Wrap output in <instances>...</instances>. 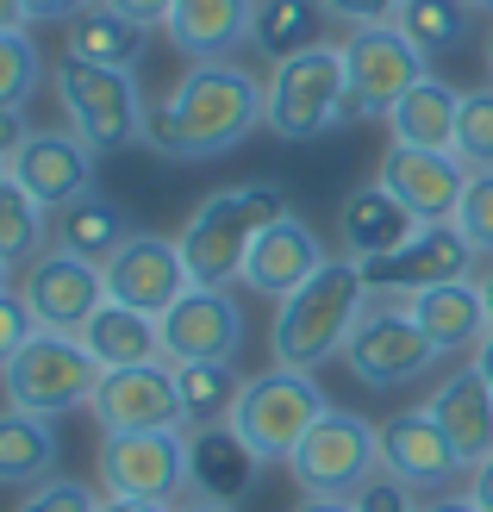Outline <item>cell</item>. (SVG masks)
Here are the masks:
<instances>
[{
  "instance_id": "6da1fadb",
  "label": "cell",
  "mask_w": 493,
  "mask_h": 512,
  "mask_svg": "<svg viewBox=\"0 0 493 512\" xmlns=\"http://www.w3.org/2000/svg\"><path fill=\"white\" fill-rule=\"evenodd\" d=\"M256 125H269V100L263 82L238 63H188L175 94L163 107H150L144 144L169 163H206L238 150Z\"/></svg>"
},
{
  "instance_id": "d6986e66",
  "label": "cell",
  "mask_w": 493,
  "mask_h": 512,
  "mask_svg": "<svg viewBox=\"0 0 493 512\" xmlns=\"http://www.w3.org/2000/svg\"><path fill=\"white\" fill-rule=\"evenodd\" d=\"M381 469L400 475L412 494L419 488H450L456 475H469L456 444L444 438V425H437L425 406H406V413H394L381 425Z\"/></svg>"
},
{
  "instance_id": "30bf717a",
  "label": "cell",
  "mask_w": 493,
  "mask_h": 512,
  "mask_svg": "<svg viewBox=\"0 0 493 512\" xmlns=\"http://www.w3.org/2000/svg\"><path fill=\"white\" fill-rule=\"evenodd\" d=\"M100 488L125 500H163L188 494V425L169 431H119L100 438Z\"/></svg>"
},
{
  "instance_id": "9a60e30c",
  "label": "cell",
  "mask_w": 493,
  "mask_h": 512,
  "mask_svg": "<svg viewBox=\"0 0 493 512\" xmlns=\"http://www.w3.org/2000/svg\"><path fill=\"white\" fill-rule=\"evenodd\" d=\"M88 413H94V425H100V438H119V431H169V425H188V419H181L175 363H144V369H113V375H100Z\"/></svg>"
},
{
  "instance_id": "b9f144b4",
  "label": "cell",
  "mask_w": 493,
  "mask_h": 512,
  "mask_svg": "<svg viewBox=\"0 0 493 512\" xmlns=\"http://www.w3.org/2000/svg\"><path fill=\"white\" fill-rule=\"evenodd\" d=\"M107 13H125L132 25H144V32H157V25H169V7L175 0H100Z\"/></svg>"
},
{
  "instance_id": "d4e9b609",
  "label": "cell",
  "mask_w": 493,
  "mask_h": 512,
  "mask_svg": "<svg viewBox=\"0 0 493 512\" xmlns=\"http://www.w3.org/2000/svg\"><path fill=\"white\" fill-rule=\"evenodd\" d=\"M406 313L412 325L431 338L437 356H462V350H475L481 344V331L493 325L487 319V300L475 288V275H462V281H437V288H419V294H406Z\"/></svg>"
},
{
  "instance_id": "7a4b0ae2",
  "label": "cell",
  "mask_w": 493,
  "mask_h": 512,
  "mask_svg": "<svg viewBox=\"0 0 493 512\" xmlns=\"http://www.w3.org/2000/svg\"><path fill=\"white\" fill-rule=\"evenodd\" d=\"M281 219H294V200L281 182H238V188L206 194L175 238L181 263H188V281L194 288H231V281H244L250 244Z\"/></svg>"
},
{
  "instance_id": "4dcf8cb0",
  "label": "cell",
  "mask_w": 493,
  "mask_h": 512,
  "mask_svg": "<svg viewBox=\"0 0 493 512\" xmlns=\"http://www.w3.org/2000/svg\"><path fill=\"white\" fill-rule=\"evenodd\" d=\"M319 13H325L319 0H256V13H250V50L269 69L288 63V57H300V50L319 44L313 38V19Z\"/></svg>"
},
{
  "instance_id": "ba28073f",
  "label": "cell",
  "mask_w": 493,
  "mask_h": 512,
  "mask_svg": "<svg viewBox=\"0 0 493 512\" xmlns=\"http://www.w3.org/2000/svg\"><path fill=\"white\" fill-rule=\"evenodd\" d=\"M437 363H444V356H437L431 338L412 325L406 300H387V294L369 300V313L356 319L350 344H344V369L362 381V388H375V394H394V388H406V381H425Z\"/></svg>"
},
{
  "instance_id": "8992f818",
  "label": "cell",
  "mask_w": 493,
  "mask_h": 512,
  "mask_svg": "<svg viewBox=\"0 0 493 512\" xmlns=\"http://www.w3.org/2000/svg\"><path fill=\"white\" fill-rule=\"evenodd\" d=\"M57 100L69 113V132L94 144L100 157L125 144H144V125H150V100L138 88L132 69H100V63H57Z\"/></svg>"
},
{
  "instance_id": "ee69618b",
  "label": "cell",
  "mask_w": 493,
  "mask_h": 512,
  "mask_svg": "<svg viewBox=\"0 0 493 512\" xmlns=\"http://www.w3.org/2000/svg\"><path fill=\"white\" fill-rule=\"evenodd\" d=\"M82 7H94V0H25V19H32V25H69L75 13H82Z\"/></svg>"
},
{
  "instance_id": "f1b7e54d",
  "label": "cell",
  "mask_w": 493,
  "mask_h": 512,
  "mask_svg": "<svg viewBox=\"0 0 493 512\" xmlns=\"http://www.w3.org/2000/svg\"><path fill=\"white\" fill-rule=\"evenodd\" d=\"M57 475V419L0 406V488H38Z\"/></svg>"
},
{
  "instance_id": "f6af8a7d",
  "label": "cell",
  "mask_w": 493,
  "mask_h": 512,
  "mask_svg": "<svg viewBox=\"0 0 493 512\" xmlns=\"http://www.w3.org/2000/svg\"><path fill=\"white\" fill-rule=\"evenodd\" d=\"M462 494H469L481 512H493V456H487L481 469H469V488H462Z\"/></svg>"
},
{
  "instance_id": "7402d4cb",
  "label": "cell",
  "mask_w": 493,
  "mask_h": 512,
  "mask_svg": "<svg viewBox=\"0 0 493 512\" xmlns=\"http://www.w3.org/2000/svg\"><path fill=\"white\" fill-rule=\"evenodd\" d=\"M337 238H344L350 263H381V256H394L419 238V219H412L381 182H362L337 200Z\"/></svg>"
},
{
  "instance_id": "f907efd6",
  "label": "cell",
  "mask_w": 493,
  "mask_h": 512,
  "mask_svg": "<svg viewBox=\"0 0 493 512\" xmlns=\"http://www.w3.org/2000/svg\"><path fill=\"white\" fill-rule=\"evenodd\" d=\"M13 25H32L25 19V0H0V32H13Z\"/></svg>"
},
{
  "instance_id": "277c9868",
  "label": "cell",
  "mask_w": 493,
  "mask_h": 512,
  "mask_svg": "<svg viewBox=\"0 0 493 512\" xmlns=\"http://www.w3.org/2000/svg\"><path fill=\"white\" fill-rule=\"evenodd\" d=\"M263 100H269V132L281 144H313V138L337 132V125L362 119L356 94H350L344 44H313L300 57L275 63L263 82Z\"/></svg>"
},
{
  "instance_id": "5bb4252c",
  "label": "cell",
  "mask_w": 493,
  "mask_h": 512,
  "mask_svg": "<svg viewBox=\"0 0 493 512\" xmlns=\"http://www.w3.org/2000/svg\"><path fill=\"white\" fill-rule=\"evenodd\" d=\"M100 275H107V300L138 306V313H150V319H163L169 306L194 288L188 263H181V244L157 238V232H132L107 263H100Z\"/></svg>"
},
{
  "instance_id": "f546056e",
  "label": "cell",
  "mask_w": 493,
  "mask_h": 512,
  "mask_svg": "<svg viewBox=\"0 0 493 512\" xmlns=\"http://www.w3.org/2000/svg\"><path fill=\"white\" fill-rule=\"evenodd\" d=\"M125 238H132V219H125V207L107 200V194L75 200V207H63L57 225H50V244L69 250V256H82V263H107Z\"/></svg>"
},
{
  "instance_id": "484cf974",
  "label": "cell",
  "mask_w": 493,
  "mask_h": 512,
  "mask_svg": "<svg viewBox=\"0 0 493 512\" xmlns=\"http://www.w3.org/2000/svg\"><path fill=\"white\" fill-rule=\"evenodd\" d=\"M75 338H82V350L100 363V375L144 369V363H169V356H163V325L150 319V313H138V306H119V300L100 306V313L75 331Z\"/></svg>"
},
{
  "instance_id": "e575fe53",
  "label": "cell",
  "mask_w": 493,
  "mask_h": 512,
  "mask_svg": "<svg viewBox=\"0 0 493 512\" xmlns=\"http://www.w3.org/2000/svg\"><path fill=\"white\" fill-rule=\"evenodd\" d=\"M44 82V57L25 25H13V32H0V113H25V100L38 94Z\"/></svg>"
},
{
  "instance_id": "74e56055",
  "label": "cell",
  "mask_w": 493,
  "mask_h": 512,
  "mask_svg": "<svg viewBox=\"0 0 493 512\" xmlns=\"http://www.w3.org/2000/svg\"><path fill=\"white\" fill-rule=\"evenodd\" d=\"M19 512H100V494L88 481H75V475H50L38 488H25Z\"/></svg>"
},
{
  "instance_id": "ab89813d",
  "label": "cell",
  "mask_w": 493,
  "mask_h": 512,
  "mask_svg": "<svg viewBox=\"0 0 493 512\" xmlns=\"http://www.w3.org/2000/svg\"><path fill=\"white\" fill-rule=\"evenodd\" d=\"M32 331H38V319L25 313V300H19V288L13 294H0V369L13 363V356L32 344Z\"/></svg>"
},
{
  "instance_id": "d6a6232c",
  "label": "cell",
  "mask_w": 493,
  "mask_h": 512,
  "mask_svg": "<svg viewBox=\"0 0 493 512\" xmlns=\"http://www.w3.org/2000/svg\"><path fill=\"white\" fill-rule=\"evenodd\" d=\"M50 219L32 194H25L13 175H0V263L7 269H32L38 256L50 250Z\"/></svg>"
},
{
  "instance_id": "816d5d0a",
  "label": "cell",
  "mask_w": 493,
  "mask_h": 512,
  "mask_svg": "<svg viewBox=\"0 0 493 512\" xmlns=\"http://www.w3.org/2000/svg\"><path fill=\"white\" fill-rule=\"evenodd\" d=\"M475 288H481V300H487V319H493V256L481 263V275H475Z\"/></svg>"
},
{
  "instance_id": "f35d334b",
  "label": "cell",
  "mask_w": 493,
  "mask_h": 512,
  "mask_svg": "<svg viewBox=\"0 0 493 512\" xmlns=\"http://www.w3.org/2000/svg\"><path fill=\"white\" fill-rule=\"evenodd\" d=\"M350 506L356 512H419V506H412V488H406L400 475H387V469H375L369 481H362Z\"/></svg>"
},
{
  "instance_id": "9f6ffc18",
  "label": "cell",
  "mask_w": 493,
  "mask_h": 512,
  "mask_svg": "<svg viewBox=\"0 0 493 512\" xmlns=\"http://www.w3.org/2000/svg\"><path fill=\"white\" fill-rule=\"evenodd\" d=\"M487 75H493V32H487Z\"/></svg>"
},
{
  "instance_id": "83f0119b",
  "label": "cell",
  "mask_w": 493,
  "mask_h": 512,
  "mask_svg": "<svg viewBox=\"0 0 493 512\" xmlns=\"http://www.w3.org/2000/svg\"><path fill=\"white\" fill-rule=\"evenodd\" d=\"M144 44H150L144 25H132L125 13H107L100 0H94V7H82V13L63 25V57L100 63V69H132V63H144Z\"/></svg>"
},
{
  "instance_id": "681fc988",
  "label": "cell",
  "mask_w": 493,
  "mask_h": 512,
  "mask_svg": "<svg viewBox=\"0 0 493 512\" xmlns=\"http://www.w3.org/2000/svg\"><path fill=\"white\" fill-rule=\"evenodd\" d=\"M294 512H356L350 500H319V494H300V506Z\"/></svg>"
},
{
  "instance_id": "c3c4849f",
  "label": "cell",
  "mask_w": 493,
  "mask_h": 512,
  "mask_svg": "<svg viewBox=\"0 0 493 512\" xmlns=\"http://www.w3.org/2000/svg\"><path fill=\"white\" fill-rule=\"evenodd\" d=\"M419 512H481V506H475L469 494H437V500H425Z\"/></svg>"
},
{
  "instance_id": "cb8c5ba5",
  "label": "cell",
  "mask_w": 493,
  "mask_h": 512,
  "mask_svg": "<svg viewBox=\"0 0 493 512\" xmlns=\"http://www.w3.org/2000/svg\"><path fill=\"white\" fill-rule=\"evenodd\" d=\"M325 263V244L306 219H281L269 225L263 238L250 244V263H244V288L250 294H269V300H288L294 288H306V281L319 275Z\"/></svg>"
},
{
  "instance_id": "52a82bcc",
  "label": "cell",
  "mask_w": 493,
  "mask_h": 512,
  "mask_svg": "<svg viewBox=\"0 0 493 512\" xmlns=\"http://www.w3.org/2000/svg\"><path fill=\"white\" fill-rule=\"evenodd\" d=\"M0 388H7V406H19V413L63 419V413L94 400L100 363L82 350V338H69V331H32V344L0 369Z\"/></svg>"
},
{
  "instance_id": "44dd1931",
  "label": "cell",
  "mask_w": 493,
  "mask_h": 512,
  "mask_svg": "<svg viewBox=\"0 0 493 512\" xmlns=\"http://www.w3.org/2000/svg\"><path fill=\"white\" fill-rule=\"evenodd\" d=\"M263 463L231 425H188V494L213 506H244Z\"/></svg>"
},
{
  "instance_id": "9c48e42d",
  "label": "cell",
  "mask_w": 493,
  "mask_h": 512,
  "mask_svg": "<svg viewBox=\"0 0 493 512\" xmlns=\"http://www.w3.org/2000/svg\"><path fill=\"white\" fill-rule=\"evenodd\" d=\"M381 469V425H369L362 413H331L306 431V444L288 456V475L300 494H319V500H356V488Z\"/></svg>"
},
{
  "instance_id": "7c38bea8",
  "label": "cell",
  "mask_w": 493,
  "mask_h": 512,
  "mask_svg": "<svg viewBox=\"0 0 493 512\" xmlns=\"http://www.w3.org/2000/svg\"><path fill=\"white\" fill-rule=\"evenodd\" d=\"M19 300L38 319V331H69L75 338L107 306V275H100V263H82V256L50 244L32 269H19Z\"/></svg>"
},
{
  "instance_id": "7bdbcfd3",
  "label": "cell",
  "mask_w": 493,
  "mask_h": 512,
  "mask_svg": "<svg viewBox=\"0 0 493 512\" xmlns=\"http://www.w3.org/2000/svg\"><path fill=\"white\" fill-rule=\"evenodd\" d=\"M25 138H32V125H25V113H0V175H13Z\"/></svg>"
},
{
  "instance_id": "ffe728a7",
  "label": "cell",
  "mask_w": 493,
  "mask_h": 512,
  "mask_svg": "<svg viewBox=\"0 0 493 512\" xmlns=\"http://www.w3.org/2000/svg\"><path fill=\"white\" fill-rule=\"evenodd\" d=\"M425 413L444 425V438L456 444L462 469H481L493 456V388L481 381L475 363H456L437 388L425 394Z\"/></svg>"
},
{
  "instance_id": "3957f363",
  "label": "cell",
  "mask_w": 493,
  "mask_h": 512,
  "mask_svg": "<svg viewBox=\"0 0 493 512\" xmlns=\"http://www.w3.org/2000/svg\"><path fill=\"white\" fill-rule=\"evenodd\" d=\"M369 300L375 294H369V281H362V263H350V256H325L319 275L275 306V325H269L275 369H306L313 375L319 363L344 356L356 319L369 313Z\"/></svg>"
},
{
  "instance_id": "d590c367",
  "label": "cell",
  "mask_w": 493,
  "mask_h": 512,
  "mask_svg": "<svg viewBox=\"0 0 493 512\" xmlns=\"http://www.w3.org/2000/svg\"><path fill=\"white\" fill-rule=\"evenodd\" d=\"M456 157H462V169H493V82L487 88H462Z\"/></svg>"
},
{
  "instance_id": "f5cc1de1",
  "label": "cell",
  "mask_w": 493,
  "mask_h": 512,
  "mask_svg": "<svg viewBox=\"0 0 493 512\" xmlns=\"http://www.w3.org/2000/svg\"><path fill=\"white\" fill-rule=\"evenodd\" d=\"M175 512H238V506H213V500H200V494H188V500H175Z\"/></svg>"
},
{
  "instance_id": "603a6c76",
  "label": "cell",
  "mask_w": 493,
  "mask_h": 512,
  "mask_svg": "<svg viewBox=\"0 0 493 512\" xmlns=\"http://www.w3.org/2000/svg\"><path fill=\"white\" fill-rule=\"evenodd\" d=\"M250 13L256 0H175L163 32L188 63H231L250 50Z\"/></svg>"
},
{
  "instance_id": "bcb514c9",
  "label": "cell",
  "mask_w": 493,
  "mask_h": 512,
  "mask_svg": "<svg viewBox=\"0 0 493 512\" xmlns=\"http://www.w3.org/2000/svg\"><path fill=\"white\" fill-rule=\"evenodd\" d=\"M100 512H175L163 500H125V494H100Z\"/></svg>"
},
{
  "instance_id": "e0dca14e",
  "label": "cell",
  "mask_w": 493,
  "mask_h": 512,
  "mask_svg": "<svg viewBox=\"0 0 493 512\" xmlns=\"http://www.w3.org/2000/svg\"><path fill=\"white\" fill-rule=\"evenodd\" d=\"M375 182L394 194L419 225H456L462 188H469V169H462L456 150H406V144H394L381 157Z\"/></svg>"
},
{
  "instance_id": "ac0fdd59",
  "label": "cell",
  "mask_w": 493,
  "mask_h": 512,
  "mask_svg": "<svg viewBox=\"0 0 493 512\" xmlns=\"http://www.w3.org/2000/svg\"><path fill=\"white\" fill-rule=\"evenodd\" d=\"M469 263H481L475 244L456 232V225H419V238L406 250L381 256V263H362V281L369 294H387V300H406L419 288H437V281H462Z\"/></svg>"
},
{
  "instance_id": "11a10c76",
  "label": "cell",
  "mask_w": 493,
  "mask_h": 512,
  "mask_svg": "<svg viewBox=\"0 0 493 512\" xmlns=\"http://www.w3.org/2000/svg\"><path fill=\"white\" fill-rule=\"evenodd\" d=\"M469 7H475V13H493V0H469Z\"/></svg>"
},
{
  "instance_id": "836d02e7",
  "label": "cell",
  "mask_w": 493,
  "mask_h": 512,
  "mask_svg": "<svg viewBox=\"0 0 493 512\" xmlns=\"http://www.w3.org/2000/svg\"><path fill=\"white\" fill-rule=\"evenodd\" d=\"M469 0H406L400 7V32L425 50V57H444V50H456L462 38H469Z\"/></svg>"
},
{
  "instance_id": "4316f807",
  "label": "cell",
  "mask_w": 493,
  "mask_h": 512,
  "mask_svg": "<svg viewBox=\"0 0 493 512\" xmlns=\"http://www.w3.org/2000/svg\"><path fill=\"white\" fill-rule=\"evenodd\" d=\"M456 107H462V94L450 82H437V75H425L419 88H406L394 100L387 132L406 150H456Z\"/></svg>"
},
{
  "instance_id": "8d00e7d4",
  "label": "cell",
  "mask_w": 493,
  "mask_h": 512,
  "mask_svg": "<svg viewBox=\"0 0 493 512\" xmlns=\"http://www.w3.org/2000/svg\"><path fill=\"white\" fill-rule=\"evenodd\" d=\"M456 232L475 244V256H493V169H469V188H462L456 207Z\"/></svg>"
},
{
  "instance_id": "5b68a950",
  "label": "cell",
  "mask_w": 493,
  "mask_h": 512,
  "mask_svg": "<svg viewBox=\"0 0 493 512\" xmlns=\"http://www.w3.org/2000/svg\"><path fill=\"white\" fill-rule=\"evenodd\" d=\"M331 413L319 375L306 369H263L244 381L238 406H231V431L256 450V463H288L306 444V431Z\"/></svg>"
},
{
  "instance_id": "60d3db41",
  "label": "cell",
  "mask_w": 493,
  "mask_h": 512,
  "mask_svg": "<svg viewBox=\"0 0 493 512\" xmlns=\"http://www.w3.org/2000/svg\"><path fill=\"white\" fill-rule=\"evenodd\" d=\"M319 7L344 25H387V19H400L406 0H319Z\"/></svg>"
},
{
  "instance_id": "2e32d148",
  "label": "cell",
  "mask_w": 493,
  "mask_h": 512,
  "mask_svg": "<svg viewBox=\"0 0 493 512\" xmlns=\"http://www.w3.org/2000/svg\"><path fill=\"white\" fill-rule=\"evenodd\" d=\"M94 157H100V150H94V144H82V138L69 132V125H63V132L50 125V132H32V138H25L19 163H13V182L32 194L50 219H57L63 207H75V200L100 194V188H94V175H100V163H94Z\"/></svg>"
},
{
  "instance_id": "7dc6e473",
  "label": "cell",
  "mask_w": 493,
  "mask_h": 512,
  "mask_svg": "<svg viewBox=\"0 0 493 512\" xmlns=\"http://www.w3.org/2000/svg\"><path fill=\"white\" fill-rule=\"evenodd\" d=\"M469 363H475V369H481V381H487V388H493V325H487V331H481V344H475V350H469Z\"/></svg>"
},
{
  "instance_id": "1f68e13d",
  "label": "cell",
  "mask_w": 493,
  "mask_h": 512,
  "mask_svg": "<svg viewBox=\"0 0 493 512\" xmlns=\"http://www.w3.org/2000/svg\"><path fill=\"white\" fill-rule=\"evenodd\" d=\"M244 381L250 375L238 363H175L181 419H188V425H231V406H238Z\"/></svg>"
},
{
  "instance_id": "8fae6325",
  "label": "cell",
  "mask_w": 493,
  "mask_h": 512,
  "mask_svg": "<svg viewBox=\"0 0 493 512\" xmlns=\"http://www.w3.org/2000/svg\"><path fill=\"white\" fill-rule=\"evenodd\" d=\"M344 69H350L356 107L375 113V119H387V113H394V100L431 75V57L400 32L394 19H387V25H350V38H344Z\"/></svg>"
},
{
  "instance_id": "db71d44e",
  "label": "cell",
  "mask_w": 493,
  "mask_h": 512,
  "mask_svg": "<svg viewBox=\"0 0 493 512\" xmlns=\"http://www.w3.org/2000/svg\"><path fill=\"white\" fill-rule=\"evenodd\" d=\"M0 294H13V269L7 263H0Z\"/></svg>"
},
{
  "instance_id": "4fadbf2b",
  "label": "cell",
  "mask_w": 493,
  "mask_h": 512,
  "mask_svg": "<svg viewBox=\"0 0 493 512\" xmlns=\"http://www.w3.org/2000/svg\"><path fill=\"white\" fill-rule=\"evenodd\" d=\"M157 325H163L169 363H238L244 331H250L231 288H188Z\"/></svg>"
}]
</instances>
